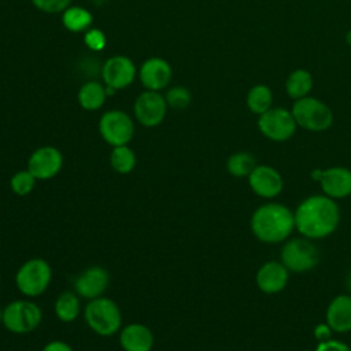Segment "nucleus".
Returning <instances> with one entry per match:
<instances>
[{"label":"nucleus","mask_w":351,"mask_h":351,"mask_svg":"<svg viewBox=\"0 0 351 351\" xmlns=\"http://www.w3.org/2000/svg\"><path fill=\"white\" fill-rule=\"evenodd\" d=\"M281 263L293 273L313 270L319 262V251L307 237H295L285 240L280 252Z\"/></svg>","instance_id":"7"},{"label":"nucleus","mask_w":351,"mask_h":351,"mask_svg":"<svg viewBox=\"0 0 351 351\" xmlns=\"http://www.w3.org/2000/svg\"><path fill=\"white\" fill-rule=\"evenodd\" d=\"M296 121L291 110L273 106L258 117V129L269 140L282 143L289 140L296 132Z\"/></svg>","instance_id":"8"},{"label":"nucleus","mask_w":351,"mask_h":351,"mask_svg":"<svg viewBox=\"0 0 351 351\" xmlns=\"http://www.w3.org/2000/svg\"><path fill=\"white\" fill-rule=\"evenodd\" d=\"M314 85L313 75L306 69H295L292 70L285 80V92L293 99L299 100L310 95Z\"/></svg>","instance_id":"20"},{"label":"nucleus","mask_w":351,"mask_h":351,"mask_svg":"<svg viewBox=\"0 0 351 351\" xmlns=\"http://www.w3.org/2000/svg\"><path fill=\"white\" fill-rule=\"evenodd\" d=\"M41 351H74V350L69 343L63 340H51L43 347Z\"/></svg>","instance_id":"33"},{"label":"nucleus","mask_w":351,"mask_h":351,"mask_svg":"<svg viewBox=\"0 0 351 351\" xmlns=\"http://www.w3.org/2000/svg\"><path fill=\"white\" fill-rule=\"evenodd\" d=\"M325 322L333 332L346 333L351 330V295H339L332 299L326 308Z\"/></svg>","instance_id":"19"},{"label":"nucleus","mask_w":351,"mask_h":351,"mask_svg":"<svg viewBox=\"0 0 351 351\" xmlns=\"http://www.w3.org/2000/svg\"><path fill=\"white\" fill-rule=\"evenodd\" d=\"M41 319L40 306L29 299L12 300L3 308V326L14 335H26L36 330Z\"/></svg>","instance_id":"6"},{"label":"nucleus","mask_w":351,"mask_h":351,"mask_svg":"<svg viewBox=\"0 0 351 351\" xmlns=\"http://www.w3.org/2000/svg\"><path fill=\"white\" fill-rule=\"evenodd\" d=\"M289 270L277 261H269L263 263L256 271V285L263 293H278L288 284Z\"/></svg>","instance_id":"17"},{"label":"nucleus","mask_w":351,"mask_h":351,"mask_svg":"<svg viewBox=\"0 0 351 351\" xmlns=\"http://www.w3.org/2000/svg\"><path fill=\"white\" fill-rule=\"evenodd\" d=\"M344 38H346V43H347V45H348V47H351V29H350V30L346 33V37H344Z\"/></svg>","instance_id":"34"},{"label":"nucleus","mask_w":351,"mask_h":351,"mask_svg":"<svg viewBox=\"0 0 351 351\" xmlns=\"http://www.w3.org/2000/svg\"><path fill=\"white\" fill-rule=\"evenodd\" d=\"M171 66L167 60L162 58H149L147 59L140 70H138V78L143 84V86L147 90H162L167 88L171 80Z\"/></svg>","instance_id":"15"},{"label":"nucleus","mask_w":351,"mask_h":351,"mask_svg":"<svg viewBox=\"0 0 351 351\" xmlns=\"http://www.w3.org/2000/svg\"><path fill=\"white\" fill-rule=\"evenodd\" d=\"M110 284L108 271L99 265H93L81 271L73 282L74 292L86 300H92L103 296Z\"/></svg>","instance_id":"12"},{"label":"nucleus","mask_w":351,"mask_h":351,"mask_svg":"<svg viewBox=\"0 0 351 351\" xmlns=\"http://www.w3.org/2000/svg\"><path fill=\"white\" fill-rule=\"evenodd\" d=\"M84 319L92 332L103 337H111L122 328L121 308L107 296L89 300L84 307Z\"/></svg>","instance_id":"3"},{"label":"nucleus","mask_w":351,"mask_h":351,"mask_svg":"<svg viewBox=\"0 0 351 351\" xmlns=\"http://www.w3.org/2000/svg\"><path fill=\"white\" fill-rule=\"evenodd\" d=\"M52 280L51 265L43 258H30L15 273V285L26 298L43 295Z\"/></svg>","instance_id":"5"},{"label":"nucleus","mask_w":351,"mask_h":351,"mask_svg":"<svg viewBox=\"0 0 351 351\" xmlns=\"http://www.w3.org/2000/svg\"><path fill=\"white\" fill-rule=\"evenodd\" d=\"M167 107L165 96L156 90H145L134 100L133 111L140 125L145 128H155L163 122Z\"/></svg>","instance_id":"10"},{"label":"nucleus","mask_w":351,"mask_h":351,"mask_svg":"<svg viewBox=\"0 0 351 351\" xmlns=\"http://www.w3.org/2000/svg\"><path fill=\"white\" fill-rule=\"evenodd\" d=\"M346 284H347V289H348V292H350V295H351V271H350V274L347 276Z\"/></svg>","instance_id":"35"},{"label":"nucleus","mask_w":351,"mask_h":351,"mask_svg":"<svg viewBox=\"0 0 351 351\" xmlns=\"http://www.w3.org/2000/svg\"><path fill=\"white\" fill-rule=\"evenodd\" d=\"M254 236L266 244H277L288 240L295 229L293 213L281 203H265L251 217Z\"/></svg>","instance_id":"2"},{"label":"nucleus","mask_w":351,"mask_h":351,"mask_svg":"<svg viewBox=\"0 0 351 351\" xmlns=\"http://www.w3.org/2000/svg\"><path fill=\"white\" fill-rule=\"evenodd\" d=\"M0 325H3V308H0Z\"/></svg>","instance_id":"37"},{"label":"nucleus","mask_w":351,"mask_h":351,"mask_svg":"<svg viewBox=\"0 0 351 351\" xmlns=\"http://www.w3.org/2000/svg\"><path fill=\"white\" fill-rule=\"evenodd\" d=\"M166 103L174 110H185L192 103V93L185 86H173L166 92Z\"/></svg>","instance_id":"28"},{"label":"nucleus","mask_w":351,"mask_h":351,"mask_svg":"<svg viewBox=\"0 0 351 351\" xmlns=\"http://www.w3.org/2000/svg\"><path fill=\"white\" fill-rule=\"evenodd\" d=\"M245 103L248 110L258 117L273 107V92L265 84H256L247 92Z\"/></svg>","instance_id":"23"},{"label":"nucleus","mask_w":351,"mask_h":351,"mask_svg":"<svg viewBox=\"0 0 351 351\" xmlns=\"http://www.w3.org/2000/svg\"><path fill=\"white\" fill-rule=\"evenodd\" d=\"M101 77L106 86L115 90L125 89L136 78V66L128 56L115 55L104 62L101 67Z\"/></svg>","instance_id":"13"},{"label":"nucleus","mask_w":351,"mask_h":351,"mask_svg":"<svg viewBox=\"0 0 351 351\" xmlns=\"http://www.w3.org/2000/svg\"><path fill=\"white\" fill-rule=\"evenodd\" d=\"M84 43L90 51L99 52L106 47V36L100 29H88L84 34Z\"/></svg>","instance_id":"30"},{"label":"nucleus","mask_w":351,"mask_h":351,"mask_svg":"<svg viewBox=\"0 0 351 351\" xmlns=\"http://www.w3.org/2000/svg\"><path fill=\"white\" fill-rule=\"evenodd\" d=\"M107 99L106 88L97 81H89L84 84L77 95L78 104L86 111L99 110Z\"/></svg>","instance_id":"22"},{"label":"nucleus","mask_w":351,"mask_h":351,"mask_svg":"<svg viewBox=\"0 0 351 351\" xmlns=\"http://www.w3.org/2000/svg\"><path fill=\"white\" fill-rule=\"evenodd\" d=\"M256 159L252 154L247 151H239L232 154L226 159V170L233 177H248L251 171L256 167Z\"/></svg>","instance_id":"26"},{"label":"nucleus","mask_w":351,"mask_h":351,"mask_svg":"<svg viewBox=\"0 0 351 351\" xmlns=\"http://www.w3.org/2000/svg\"><path fill=\"white\" fill-rule=\"evenodd\" d=\"M62 167L63 155L52 145L38 147L27 159V170L37 178V181H47L56 177Z\"/></svg>","instance_id":"11"},{"label":"nucleus","mask_w":351,"mask_h":351,"mask_svg":"<svg viewBox=\"0 0 351 351\" xmlns=\"http://www.w3.org/2000/svg\"><path fill=\"white\" fill-rule=\"evenodd\" d=\"M0 281H1V276H0Z\"/></svg>","instance_id":"38"},{"label":"nucleus","mask_w":351,"mask_h":351,"mask_svg":"<svg viewBox=\"0 0 351 351\" xmlns=\"http://www.w3.org/2000/svg\"><path fill=\"white\" fill-rule=\"evenodd\" d=\"M93 21V15L82 7L73 5L62 12V23L71 33L86 32Z\"/></svg>","instance_id":"24"},{"label":"nucleus","mask_w":351,"mask_h":351,"mask_svg":"<svg viewBox=\"0 0 351 351\" xmlns=\"http://www.w3.org/2000/svg\"><path fill=\"white\" fill-rule=\"evenodd\" d=\"M332 329L329 328V325L326 322H322V324H318L315 328H314V337L318 340V343L321 341H326L329 339H332Z\"/></svg>","instance_id":"32"},{"label":"nucleus","mask_w":351,"mask_h":351,"mask_svg":"<svg viewBox=\"0 0 351 351\" xmlns=\"http://www.w3.org/2000/svg\"><path fill=\"white\" fill-rule=\"evenodd\" d=\"M248 184L252 192L263 199L278 196L284 188L281 174L267 165H258L248 176Z\"/></svg>","instance_id":"14"},{"label":"nucleus","mask_w":351,"mask_h":351,"mask_svg":"<svg viewBox=\"0 0 351 351\" xmlns=\"http://www.w3.org/2000/svg\"><path fill=\"white\" fill-rule=\"evenodd\" d=\"M53 313L56 318L64 324L74 322L81 314L80 296L71 291L62 292L55 300Z\"/></svg>","instance_id":"21"},{"label":"nucleus","mask_w":351,"mask_h":351,"mask_svg":"<svg viewBox=\"0 0 351 351\" xmlns=\"http://www.w3.org/2000/svg\"><path fill=\"white\" fill-rule=\"evenodd\" d=\"M154 344V333L144 324L130 322L119 330V346L123 351H151Z\"/></svg>","instance_id":"18"},{"label":"nucleus","mask_w":351,"mask_h":351,"mask_svg":"<svg viewBox=\"0 0 351 351\" xmlns=\"http://www.w3.org/2000/svg\"><path fill=\"white\" fill-rule=\"evenodd\" d=\"M34 7L45 14L63 12L70 7L71 0H32Z\"/></svg>","instance_id":"29"},{"label":"nucleus","mask_w":351,"mask_h":351,"mask_svg":"<svg viewBox=\"0 0 351 351\" xmlns=\"http://www.w3.org/2000/svg\"><path fill=\"white\" fill-rule=\"evenodd\" d=\"M37 178L26 169L14 173L10 178V188L16 196H27L36 188Z\"/></svg>","instance_id":"27"},{"label":"nucleus","mask_w":351,"mask_h":351,"mask_svg":"<svg viewBox=\"0 0 351 351\" xmlns=\"http://www.w3.org/2000/svg\"><path fill=\"white\" fill-rule=\"evenodd\" d=\"M295 229L310 240L324 239L332 234L340 222L337 203L326 195H313L296 207Z\"/></svg>","instance_id":"1"},{"label":"nucleus","mask_w":351,"mask_h":351,"mask_svg":"<svg viewBox=\"0 0 351 351\" xmlns=\"http://www.w3.org/2000/svg\"><path fill=\"white\" fill-rule=\"evenodd\" d=\"M136 163H137L136 154L128 144L112 147L110 152V165L115 173L129 174L134 170Z\"/></svg>","instance_id":"25"},{"label":"nucleus","mask_w":351,"mask_h":351,"mask_svg":"<svg viewBox=\"0 0 351 351\" xmlns=\"http://www.w3.org/2000/svg\"><path fill=\"white\" fill-rule=\"evenodd\" d=\"M318 182L324 195L333 200L351 195V170L347 167L332 166L322 170Z\"/></svg>","instance_id":"16"},{"label":"nucleus","mask_w":351,"mask_h":351,"mask_svg":"<svg viewBox=\"0 0 351 351\" xmlns=\"http://www.w3.org/2000/svg\"><path fill=\"white\" fill-rule=\"evenodd\" d=\"M99 133L111 147L126 145L134 134L133 119L122 110L106 111L99 119Z\"/></svg>","instance_id":"9"},{"label":"nucleus","mask_w":351,"mask_h":351,"mask_svg":"<svg viewBox=\"0 0 351 351\" xmlns=\"http://www.w3.org/2000/svg\"><path fill=\"white\" fill-rule=\"evenodd\" d=\"M106 1H108V0H93V3H95V4H97V5H100V4L106 3Z\"/></svg>","instance_id":"36"},{"label":"nucleus","mask_w":351,"mask_h":351,"mask_svg":"<svg viewBox=\"0 0 351 351\" xmlns=\"http://www.w3.org/2000/svg\"><path fill=\"white\" fill-rule=\"evenodd\" d=\"M291 111L296 125L308 132H325L333 123V111L330 107L310 95L295 100Z\"/></svg>","instance_id":"4"},{"label":"nucleus","mask_w":351,"mask_h":351,"mask_svg":"<svg viewBox=\"0 0 351 351\" xmlns=\"http://www.w3.org/2000/svg\"><path fill=\"white\" fill-rule=\"evenodd\" d=\"M315 351H351V348L344 341L329 339L326 341L318 343Z\"/></svg>","instance_id":"31"}]
</instances>
